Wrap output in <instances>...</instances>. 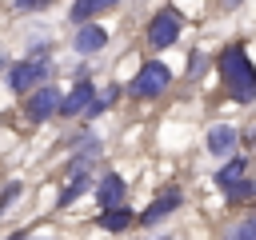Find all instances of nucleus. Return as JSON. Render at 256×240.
<instances>
[{"mask_svg":"<svg viewBox=\"0 0 256 240\" xmlns=\"http://www.w3.org/2000/svg\"><path fill=\"white\" fill-rule=\"evenodd\" d=\"M216 68H220L224 88H228V96H232L236 104H252V100H256V64L248 60V52H244L240 44L224 48L220 60H216Z\"/></svg>","mask_w":256,"mask_h":240,"instance_id":"obj_1","label":"nucleus"},{"mask_svg":"<svg viewBox=\"0 0 256 240\" xmlns=\"http://www.w3.org/2000/svg\"><path fill=\"white\" fill-rule=\"evenodd\" d=\"M168 84H172V72H168L160 60H152V64H144V68L136 72V80H132V96L152 100V96H160Z\"/></svg>","mask_w":256,"mask_h":240,"instance_id":"obj_2","label":"nucleus"},{"mask_svg":"<svg viewBox=\"0 0 256 240\" xmlns=\"http://www.w3.org/2000/svg\"><path fill=\"white\" fill-rule=\"evenodd\" d=\"M44 76H48V60H24V64H12L8 88H12V92H32Z\"/></svg>","mask_w":256,"mask_h":240,"instance_id":"obj_3","label":"nucleus"},{"mask_svg":"<svg viewBox=\"0 0 256 240\" xmlns=\"http://www.w3.org/2000/svg\"><path fill=\"white\" fill-rule=\"evenodd\" d=\"M176 36H180V12H160L152 24H148V40H152V48H168V44H176Z\"/></svg>","mask_w":256,"mask_h":240,"instance_id":"obj_4","label":"nucleus"},{"mask_svg":"<svg viewBox=\"0 0 256 240\" xmlns=\"http://www.w3.org/2000/svg\"><path fill=\"white\" fill-rule=\"evenodd\" d=\"M56 108H60V92H56V88H36V92L28 96V108H24V116H28L32 124H40V120H48Z\"/></svg>","mask_w":256,"mask_h":240,"instance_id":"obj_5","label":"nucleus"},{"mask_svg":"<svg viewBox=\"0 0 256 240\" xmlns=\"http://www.w3.org/2000/svg\"><path fill=\"white\" fill-rule=\"evenodd\" d=\"M104 44H108V32H104L100 24H80V32H76V52L92 56V52H100Z\"/></svg>","mask_w":256,"mask_h":240,"instance_id":"obj_6","label":"nucleus"},{"mask_svg":"<svg viewBox=\"0 0 256 240\" xmlns=\"http://www.w3.org/2000/svg\"><path fill=\"white\" fill-rule=\"evenodd\" d=\"M92 96H96V88H92L88 80H80V84H76V88H72V92L60 100V108H56V112H64V116H76V112H84V108H88V100H92Z\"/></svg>","mask_w":256,"mask_h":240,"instance_id":"obj_7","label":"nucleus"},{"mask_svg":"<svg viewBox=\"0 0 256 240\" xmlns=\"http://www.w3.org/2000/svg\"><path fill=\"white\" fill-rule=\"evenodd\" d=\"M132 220H136V212L124 204H112V208H104V216H96V224L104 232H124V228H132Z\"/></svg>","mask_w":256,"mask_h":240,"instance_id":"obj_8","label":"nucleus"},{"mask_svg":"<svg viewBox=\"0 0 256 240\" xmlns=\"http://www.w3.org/2000/svg\"><path fill=\"white\" fill-rule=\"evenodd\" d=\"M96 200H100V208H112V204H120V200H124V180H120L116 172H108V176L96 184Z\"/></svg>","mask_w":256,"mask_h":240,"instance_id":"obj_9","label":"nucleus"},{"mask_svg":"<svg viewBox=\"0 0 256 240\" xmlns=\"http://www.w3.org/2000/svg\"><path fill=\"white\" fill-rule=\"evenodd\" d=\"M232 148H236V128L220 124V128L208 132V152L212 156H232Z\"/></svg>","mask_w":256,"mask_h":240,"instance_id":"obj_10","label":"nucleus"},{"mask_svg":"<svg viewBox=\"0 0 256 240\" xmlns=\"http://www.w3.org/2000/svg\"><path fill=\"white\" fill-rule=\"evenodd\" d=\"M172 208H180V192H168L164 200L148 204V212H144V216H136V220H140V224H160V220H164V216H168Z\"/></svg>","mask_w":256,"mask_h":240,"instance_id":"obj_11","label":"nucleus"},{"mask_svg":"<svg viewBox=\"0 0 256 240\" xmlns=\"http://www.w3.org/2000/svg\"><path fill=\"white\" fill-rule=\"evenodd\" d=\"M244 172H248V160H244V156H232V160H228V164L216 172V188H220V192H224V188H232V184H236Z\"/></svg>","mask_w":256,"mask_h":240,"instance_id":"obj_12","label":"nucleus"},{"mask_svg":"<svg viewBox=\"0 0 256 240\" xmlns=\"http://www.w3.org/2000/svg\"><path fill=\"white\" fill-rule=\"evenodd\" d=\"M92 184H96L92 176H76V180H72V184H68L64 192H60V208H68V204H76V200H80V196H84V192H88Z\"/></svg>","mask_w":256,"mask_h":240,"instance_id":"obj_13","label":"nucleus"},{"mask_svg":"<svg viewBox=\"0 0 256 240\" xmlns=\"http://www.w3.org/2000/svg\"><path fill=\"white\" fill-rule=\"evenodd\" d=\"M116 0H76L72 4V20H92L96 12H104V8H112Z\"/></svg>","mask_w":256,"mask_h":240,"instance_id":"obj_14","label":"nucleus"},{"mask_svg":"<svg viewBox=\"0 0 256 240\" xmlns=\"http://www.w3.org/2000/svg\"><path fill=\"white\" fill-rule=\"evenodd\" d=\"M224 240H256V212H248L244 220H236V224L224 232Z\"/></svg>","mask_w":256,"mask_h":240,"instance_id":"obj_15","label":"nucleus"},{"mask_svg":"<svg viewBox=\"0 0 256 240\" xmlns=\"http://www.w3.org/2000/svg\"><path fill=\"white\" fill-rule=\"evenodd\" d=\"M248 196H256V180H248V176H240L232 188H224V200H232V204H240Z\"/></svg>","mask_w":256,"mask_h":240,"instance_id":"obj_16","label":"nucleus"},{"mask_svg":"<svg viewBox=\"0 0 256 240\" xmlns=\"http://www.w3.org/2000/svg\"><path fill=\"white\" fill-rule=\"evenodd\" d=\"M112 100H116V88H108V92H104V96H100V100H96V96H92V100H88V112H92V116H100V112H104V108H108V104H112Z\"/></svg>","mask_w":256,"mask_h":240,"instance_id":"obj_17","label":"nucleus"},{"mask_svg":"<svg viewBox=\"0 0 256 240\" xmlns=\"http://www.w3.org/2000/svg\"><path fill=\"white\" fill-rule=\"evenodd\" d=\"M204 72V60H200V52H192V60H188V76H200Z\"/></svg>","mask_w":256,"mask_h":240,"instance_id":"obj_18","label":"nucleus"},{"mask_svg":"<svg viewBox=\"0 0 256 240\" xmlns=\"http://www.w3.org/2000/svg\"><path fill=\"white\" fill-rule=\"evenodd\" d=\"M44 4H48V0H16V8H20V12H32V8H44Z\"/></svg>","mask_w":256,"mask_h":240,"instance_id":"obj_19","label":"nucleus"},{"mask_svg":"<svg viewBox=\"0 0 256 240\" xmlns=\"http://www.w3.org/2000/svg\"><path fill=\"white\" fill-rule=\"evenodd\" d=\"M8 240H28V236H24V232H12V236H8Z\"/></svg>","mask_w":256,"mask_h":240,"instance_id":"obj_20","label":"nucleus"},{"mask_svg":"<svg viewBox=\"0 0 256 240\" xmlns=\"http://www.w3.org/2000/svg\"><path fill=\"white\" fill-rule=\"evenodd\" d=\"M236 4H240V0H224V8H236Z\"/></svg>","mask_w":256,"mask_h":240,"instance_id":"obj_21","label":"nucleus"},{"mask_svg":"<svg viewBox=\"0 0 256 240\" xmlns=\"http://www.w3.org/2000/svg\"><path fill=\"white\" fill-rule=\"evenodd\" d=\"M252 144H256V132H252Z\"/></svg>","mask_w":256,"mask_h":240,"instance_id":"obj_22","label":"nucleus"}]
</instances>
